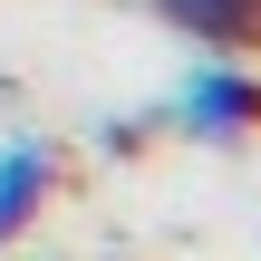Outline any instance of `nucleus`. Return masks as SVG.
<instances>
[{
    "mask_svg": "<svg viewBox=\"0 0 261 261\" xmlns=\"http://www.w3.org/2000/svg\"><path fill=\"white\" fill-rule=\"evenodd\" d=\"M165 126L194 136V145H242V136H261V68L223 58V48L194 58L174 77V97H165Z\"/></svg>",
    "mask_w": 261,
    "mask_h": 261,
    "instance_id": "f257e3e1",
    "label": "nucleus"
},
{
    "mask_svg": "<svg viewBox=\"0 0 261 261\" xmlns=\"http://www.w3.org/2000/svg\"><path fill=\"white\" fill-rule=\"evenodd\" d=\"M48 184H58V155H48L39 136H10V145H0V252H10V242L39 223Z\"/></svg>",
    "mask_w": 261,
    "mask_h": 261,
    "instance_id": "f03ea898",
    "label": "nucleus"
},
{
    "mask_svg": "<svg viewBox=\"0 0 261 261\" xmlns=\"http://www.w3.org/2000/svg\"><path fill=\"white\" fill-rule=\"evenodd\" d=\"M165 29H184L194 48H223V58H252L261 48V0H155Z\"/></svg>",
    "mask_w": 261,
    "mask_h": 261,
    "instance_id": "7ed1b4c3",
    "label": "nucleus"
}]
</instances>
